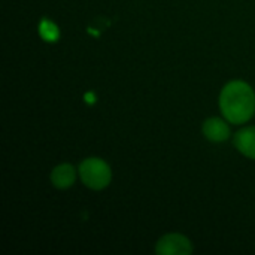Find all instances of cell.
Masks as SVG:
<instances>
[{"instance_id": "2", "label": "cell", "mask_w": 255, "mask_h": 255, "mask_svg": "<svg viewBox=\"0 0 255 255\" xmlns=\"http://www.w3.org/2000/svg\"><path fill=\"white\" fill-rule=\"evenodd\" d=\"M79 178L85 187L90 190L100 191L106 187H109L112 181V170L111 166L99 158V157H88L79 164Z\"/></svg>"}, {"instance_id": "3", "label": "cell", "mask_w": 255, "mask_h": 255, "mask_svg": "<svg viewBox=\"0 0 255 255\" xmlns=\"http://www.w3.org/2000/svg\"><path fill=\"white\" fill-rule=\"evenodd\" d=\"M193 250L191 241L181 233H167L155 245V254L158 255H190Z\"/></svg>"}, {"instance_id": "7", "label": "cell", "mask_w": 255, "mask_h": 255, "mask_svg": "<svg viewBox=\"0 0 255 255\" xmlns=\"http://www.w3.org/2000/svg\"><path fill=\"white\" fill-rule=\"evenodd\" d=\"M40 34L43 36V39H46L49 42H54L58 37V30L49 21H43L42 25H40Z\"/></svg>"}, {"instance_id": "6", "label": "cell", "mask_w": 255, "mask_h": 255, "mask_svg": "<svg viewBox=\"0 0 255 255\" xmlns=\"http://www.w3.org/2000/svg\"><path fill=\"white\" fill-rule=\"evenodd\" d=\"M236 149L247 158L255 160V126L244 127L235 134Z\"/></svg>"}, {"instance_id": "1", "label": "cell", "mask_w": 255, "mask_h": 255, "mask_svg": "<svg viewBox=\"0 0 255 255\" xmlns=\"http://www.w3.org/2000/svg\"><path fill=\"white\" fill-rule=\"evenodd\" d=\"M220 109L230 124H245L255 114V93L244 81H232L221 90Z\"/></svg>"}, {"instance_id": "5", "label": "cell", "mask_w": 255, "mask_h": 255, "mask_svg": "<svg viewBox=\"0 0 255 255\" xmlns=\"http://www.w3.org/2000/svg\"><path fill=\"white\" fill-rule=\"evenodd\" d=\"M79 172H76V169L69 164V163H63L58 164L52 169L51 172V184L57 188V190H66L70 188L75 181H76V175Z\"/></svg>"}, {"instance_id": "4", "label": "cell", "mask_w": 255, "mask_h": 255, "mask_svg": "<svg viewBox=\"0 0 255 255\" xmlns=\"http://www.w3.org/2000/svg\"><path fill=\"white\" fill-rule=\"evenodd\" d=\"M202 131L208 140L215 142V143L224 142L230 136V128H229L227 123L221 118H217V117L208 118L202 126Z\"/></svg>"}]
</instances>
